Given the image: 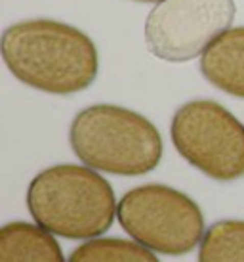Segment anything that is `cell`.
Wrapping results in <instances>:
<instances>
[{
  "instance_id": "cell-1",
  "label": "cell",
  "mask_w": 244,
  "mask_h": 262,
  "mask_svg": "<svg viewBox=\"0 0 244 262\" xmlns=\"http://www.w3.org/2000/svg\"><path fill=\"white\" fill-rule=\"evenodd\" d=\"M2 58L15 79L48 94L86 90L100 69L92 38L54 19L10 25L2 35Z\"/></svg>"
},
{
  "instance_id": "cell-4",
  "label": "cell",
  "mask_w": 244,
  "mask_h": 262,
  "mask_svg": "<svg viewBox=\"0 0 244 262\" xmlns=\"http://www.w3.org/2000/svg\"><path fill=\"white\" fill-rule=\"evenodd\" d=\"M116 216L130 237L160 255H187L204 237L201 207L164 184H145L126 191Z\"/></svg>"
},
{
  "instance_id": "cell-2",
  "label": "cell",
  "mask_w": 244,
  "mask_h": 262,
  "mask_svg": "<svg viewBox=\"0 0 244 262\" xmlns=\"http://www.w3.org/2000/svg\"><path fill=\"white\" fill-rule=\"evenodd\" d=\"M31 216L65 239H90L113 226L116 199L111 184L92 167L54 165L31 180Z\"/></svg>"
},
{
  "instance_id": "cell-6",
  "label": "cell",
  "mask_w": 244,
  "mask_h": 262,
  "mask_svg": "<svg viewBox=\"0 0 244 262\" xmlns=\"http://www.w3.org/2000/svg\"><path fill=\"white\" fill-rule=\"evenodd\" d=\"M235 12V0H160L145 19V46L162 61H191L229 29Z\"/></svg>"
},
{
  "instance_id": "cell-8",
  "label": "cell",
  "mask_w": 244,
  "mask_h": 262,
  "mask_svg": "<svg viewBox=\"0 0 244 262\" xmlns=\"http://www.w3.org/2000/svg\"><path fill=\"white\" fill-rule=\"evenodd\" d=\"M0 262H65V258L52 232L19 220L0 230Z\"/></svg>"
},
{
  "instance_id": "cell-11",
  "label": "cell",
  "mask_w": 244,
  "mask_h": 262,
  "mask_svg": "<svg viewBox=\"0 0 244 262\" xmlns=\"http://www.w3.org/2000/svg\"><path fill=\"white\" fill-rule=\"evenodd\" d=\"M137 2H160V0H137Z\"/></svg>"
},
{
  "instance_id": "cell-5",
  "label": "cell",
  "mask_w": 244,
  "mask_h": 262,
  "mask_svg": "<svg viewBox=\"0 0 244 262\" xmlns=\"http://www.w3.org/2000/svg\"><path fill=\"white\" fill-rule=\"evenodd\" d=\"M170 134L181 157L210 178L233 182L244 176V124L222 103H183L174 115Z\"/></svg>"
},
{
  "instance_id": "cell-7",
  "label": "cell",
  "mask_w": 244,
  "mask_h": 262,
  "mask_svg": "<svg viewBox=\"0 0 244 262\" xmlns=\"http://www.w3.org/2000/svg\"><path fill=\"white\" fill-rule=\"evenodd\" d=\"M201 71L215 88L244 98V27L227 29L201 56Z\"/></svg>"
},
{
  "instance_id": "cell-9",
  "label": "cell",
  "mask_w": 244,
  "mask_h": 262,
  "mask_svg": "<svg viewBox=\"0 0 244 262\" xmlns=\"http://www.w3.org/2000/svg\"><path fill=\"white\" fill-rule=\"evenodd\" d=\"M69 262H158V258L137 241L97 237L75 249Z\"/></svg>"
},
{
  "instance_id": "cell-10",
  "label": "cell",
  "mask_w": 244,
  "mask_h": 262,
  "mask_svg": "<svg viewBox=\"0 0 244 262\" xmlns=\"http://www.w3.org/2000/svg\"><path fill=\"white\" fill-rule=\"evenodd\" d=\"M199 262H244V220H219L210 226Z\"/></svg>"
},
{
  "instance_id": "cell-3",
  "label": "cell",
  "mask_w": 244,
  "mask_h": 262,
  "mask_svg": "<svg viewBox=\"0 0 244 262\" xmlns=\"http://www.w3.org/2000/svg\"><path fill=\"white\" fill-rule=\"evenodd\" d=\"M69 140L86 167L116 176H141L157 168L162 138L157 126L136 111L97 103L72 119Z\"/></svg>"
}]
</instances>
